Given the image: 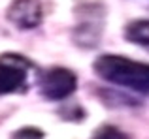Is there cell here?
I'll list each match as a JSON object with an SVG mask.
<instances>
[{"instance_id": "obj_1", "label": "cell", "mask_w": 149, "mask_h": 139, "mask_svg": "<svg viewBox=\"0 0 149 139\" xmlns=\"http://www.w3.org/2000/svg\"><path fill=\"white\" fill-rule=\"evenodd\" d=\"M95 73L108 83L149 94V64L119 55H102L93 64Z\"/></svg>"}, {"instance_id": "obj_2", "label": "cell", "mask_w": 149, "mask_h": 139, "mask_svg": "<svg viewBox=\"0 0 149 139\" xmlns=\"http://www.w3.org/2000/svg\"><path fill=\"white\" fill-rule=\"evenodd\" d=\"M29 62L19 55L0 56V96L13 94L26 87Z\"/></svg>"}, {"instance_id": "obj_3", "label": "cell", "mask_w": 149, "mask_h": 139, "mask_svg": "<svg viewBox=\"0 0 149 139\" xmlns=\"http://www.w3.org/2000/svg\"><path fill=\"white\" fill-rule=\"evenodd\" d=\"M42 94L51 102H61V100L68 98L70 94H74L77 88V79L76 73L70 72L68 68H51L44 73L42 77Z\"/></svg>"}, {"instance_id": "obj_4", "label": "cell", "mask_w": 149, "mask_h": 139, "mask_svg": "<svg viewBox=\"0 0 149 139\" xmlns=\"http://www.w3.org/2000/svg\"><path fill=\"white\" fill-rule=\"evenodd\" d=\"M8 21L21 30L36 28L42 23L44 11H42L40 0H13L8 8Z\"/></svg>"}, {"instance_id": "obj_5", "label": "cell", "mask_w": 149, "mask_h": 139, "mask_svg": "<svg viewBox=\"0 0 149 139\" xmlns=\"http://www.w3.org/2000/svg\"><path fill=\"white\" fill-rule=\"evenodd\" d=\"M125 40L134 45L149 47V21L147 19H138L125 26Z\"/></svg>"}, {"instance_id": "obj_6", "label": "cell", "mask_w": 149, "mask_h": 139, "mask_svg": "<svg viewBox=\"0 0 149 139\" xmlns=\"http://www.w3.org/2000/svg\"><path fill=\"white\" fill-rule=\"evenodd\" d=\"M93 139H130L127 133H123L119 128L115 126H100L95 132Z\"/></svg>"}, {"instance_id": "obj_7", "label": "cell", "mask_w": 149, "mask_h": 139, "mask_svg": "<svg viewBox=\"0 0 149 139\" xmlns=\"http://www.w3.org/2000/svg\"><path fill=\"white\" fill-rule=\"evenodd\" d=\"M11 139H44V132L34 126H25V128H19L11 136Z\"/></svg>"}]
</instances>
